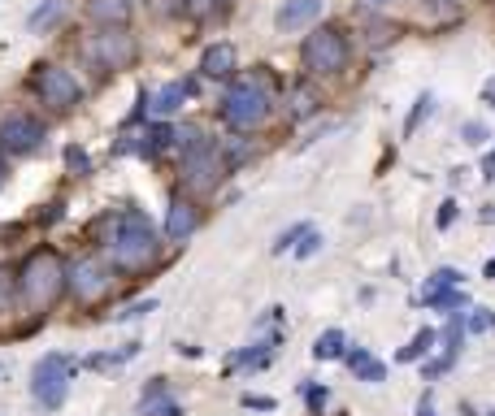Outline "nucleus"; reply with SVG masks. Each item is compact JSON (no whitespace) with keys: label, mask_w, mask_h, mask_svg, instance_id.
Instances as JSON below:
<instances>
[{"label":"nucleus","mask_w":495,"mask_h":416,"mask_svg":"<svg viewBox=\"0 0 495 416\" xmlns=\"http://www.w3.org/2000/svg\"><path fill=\"white\" fill-rule=\"evenodd\" d=\"M18 291H22V299H26V308H35V313L53 308L57 295L65 291V265H61L57 252L40 247V252H31V256L22 260Z\"/></svg>","instance_id":"f257e3e1"},{"label":"nucleus","mask_w":495,"mask_h":416,"mask_svg":"<svg viewBox=\"0 0 495 416\" xmlns=\"http://www.w3.org/2000/svg\"><path fill=\"white\" fill-rule=\"evenodd\" d=\"M161 252V238H157V226L144 218V213H122L118 221V235H114V265L126 269V274H139L148 269Z\"/></svg>","instance_id":"f03ea898"},{"label":"nucleus","mask_w":495,"mask_h":416,"mask_svg":"<svg viewBox=\"0 0 495 416\" xmlns=\"http://www.w3.org/2000/svg\"><path fill=\"white\" fill-rule=\"evenodd\" d=\"M270 104H274L270 82L261 79V74H252V79L231 82V92L222 100V118H226V126H235V131H257L261 121L270 118Z\"/></svg>","instance_id":"7ed1b4c3"},{"label":"nucleus","mask_w":495,"mask_h":416,"mask_svg":"<svg viewBox=\"0 0 495 416\" xmlns=\"http://www.w3.org/2000/svg\"><path fill=\"white\" fill-rule=\"evenodd\" d=\"M300 57H304V65L313 74H335V70H343V61H348V40H343L339 26H317L313 35L304 40Z\"/></svg>","instance_id":"20e7f679"},{"label":"nucleus","mask_w":495,"mask_h":416,"mask_svg":"<svg viewBox=\"0 0 495 416\" xmlns=\"http://www.w3.org/2000/svg\"><path fill=\"white\" fill-rule=\"evenodd\" d=\"M70 391V360L65 356H40L31 369V395L40 408H61Z\"/></svg>","instance_id":"39448f33"},{"label":"nucleus","mask_w":495,"mask_h":416,"mask_svg":"<svg viewBox=\"0 0 495 416\" xmlns=\"http://www.w3.org/2000/svg\"><path fill=\"white\" fill-rule=\"evenodd\" d=\"M222 174H226V157H222L213 143H200L196 152L183 157V187L196 191V196L213 191V187L222 182Z\"/></svg>","instance_id":"423d86ee"},{"label":"nucleus","mask_w":495,"mask_h":416,"mask_svg":"<svg viewBox=\"0 0 495 416\" xmlns=\"http://www.w3.org/2000/svg\"><path fill=\"white\" fill-rule=\"evenodd\" d=\"M31 87L40 92L44 104H53V109H74L83 96L79 79L70 74V70H61V65H40L35 70V79H31Z\"/></svg>","instance_id":"0eeeda50"},{"label":"nucleus","mask_w":495,"mask_h":416,"mask_svg":"<svg viewBox=\"0 0 495 416\" xmlns=\"http://www.w3.org/2000/svg\"><path fill=\"white\" fill-rule=\"evenodd\" d=\"M65 282H70V291H74L79 304H96V299H104L109 295V286H114V277H109V269H104V260H96V256L74 260L70 274H65Z\"/></svg>","instance_id":"6e6552de"},{"label":"nucleus","mask_w":495,"mask_h":416,"mask_svg":"<svg viewBox=\"0 0 495 416\" xmlns=\"http://www.w3.org/2000/svg\"><path fill=\"white\" fill-rule=\"evenodd\" d=\"M44 143V121L31 118V113H9L0 121V152L9 157H26Z\"/></svg>","instance_id":"1a4fd4ad"},{"label":"nucleus","mask_w":495,"mask_h":416,"mask_svg":"<svg viewBox=\"0 0 495 416\" xmlns=\"http://www.w3.org/2000/svg\"><path fill=\"white\" fill-rule=\"evenodd\" d=\"M96 61L109 70H126L135 61V40L126 35V26H104L96 35Z\"/></svg>","instance_id":"9d476101"},{"label":"nucleus","mask_w":495,"mask_h":416,"mask_svg":"<svg viewBox=\"0 0 495 416\" xmlns=\"http://www.w3.org/2000/svg\"><path fill=\"white\" fill-rule=\"evenodd\" d=\"M322 14H326V0H287L274 14V26L282 35H287V31H304V26H313Z\"/></svg>","instance_id":"9b49d317"},{"label":"nucleus","mask_w":495,"mask_h":416,"mask_svg":"<svg viewBox=\"0 0 495 416\" xmlns=\"http://www.w3.org/2000/svg\"><path fill=\"white\" fill-rule=\"evenodd\" d=\"M196 226H200L196 204H192V199H174V204H170V218H165V238H170V243H183Z\"/></svg>","instance_id":"f8f14e48"},{"label":"nucleus","mask_w":495,"mask_h":416,"mask_svg":"<svg viewBox=\"0 0 495 416\" xmlns=\"http://www.w3.org/2000/svg\"><path fill=\"white\" fill-rule=\"evenodd\" d=\"M200 70H204L209 79H226V74L235 70V44H213V48H204Z\"/></svg>","instance_id":"ddd939ff"},{"label":"nucleus","mask_w":495,"mask_h":416,"mask_svg":"<svg viewBox=\"0 0 495 416\" xmlns=\"http://www.w3.org/2000/svg\"><path fill=\"white\" fill-rule=\"evenodd\" d=\"M87 14H92L100 26H126V18H131V0H92Z\"/></svg>","instance_id":"4468645a"},{"label":"nucleus","mask_w":495,"mask_h":416,"mask_svg":"<svg viewBox=\"0 0 495 416\" xmlns=\"http://www.w3.org/2000/svg\"><path fill=\"white\" fill-rule=\"evenodd\" d=\"M187 96H192V87H187V82H165L157 96H153V113H157V118H170V113H179V109H183V100H187Z\"/></svg>","instance_id":"2eb2a0df"},{"label":"nucleus","mask_w":495,"mask_h":416,"mask_svg":"<svg viewBox=\"0 0 495 416\" xmlns=\"http://www.w3.org/2000/svg\"><path fill=\"white\" fill-rule=\"evenodd\" d=\"M348 369H352L361 382H382V377H387V364L374 360L365 347H352V352H348Z\"/></svg>","instance_id":"dca6fc26"},{"label":"nucleus","mask_w":495,"mask_h":416,"mask_svg":"<svg viewBox=\"0 0 495 416\" xmlns=\"http://www.w3.org/2000/svg\"><path fill=\"white\" fill-rule=\"evenodd\" d=\"M61 14H65V0H48V5H40L31 18H26V26L31 31H48V26H57Z\"/></svg>","instance_id":"f3484780"},{"label":"nucleus","mask_w":495,"mask_h":416,"mask_svg":"<svg viewBox=\"0 0 495 416\" xmlns=\"http://www.w3.org/2000/svg\"><path fill=\"white\" fill-rule=\"evenodd\" d=\"M435 330H417L413 334V343H409V347H404V352H400V364H413V360H421V356H431V347H435Z\"/></svg>","instance_id":"a211bd4d"},{"label":"nucleus","mask_w":495,"mask_h":416,"mask_svg":"<svg viewBox=\"0 0 495 416\" xmlns=\"http://www.w3.org/2000/svg\"><path fill=\"white\" fill-rule=\"evenodd\" d=\"M335 356H343V330H326V334H317L313 360H335Z\"/></svg>","instance_id":"6ab92c4d"},{"label":"nucleus","mask_w":495,"mask_h":416,"mask_svg":"<svg viewBox=\"0 0 495 416\" xmlns=\"http://www.w3.org/2000/svg\"><path fill=\"white\" fill-rule=\"evenodd\" d=\"M452 286H460V274L443 265V269H435V274H431V282H426V291H421V295H435V291H452Z\"/></svg>","instance_id":"aec40b11"},{"label":"nucleus","mask_w":495,"mask_h":416,"mask_svg":"<svg viewBox=\"0 0 495 416\" xmlns=\"http://www.w3.org/2000/svg\"><path fill=\"white\" fill-rule=\"evenodd\" d=\"M426 308H465V291L452 286V291H435V295H421Z\"/></svg>","instance_id":"412c9836"},{"label":"nucleus","mask_w":495,"mask_h":416,"mask_svg":"<svg viewBox=\"0 0 495 416\" xmlns=\"http://www.w3.org/2000/svg\"><path fill=\"white\" fill-rule=\"evenodd\" d=\"M431 113H435V96L426 92V96H417V109L409 113V121H404V135H413L417 126H421V118H431Z\"/></svg>","instance_id":"4be33fe9"},{"label":"nucleus","mask_w":495,"mask_h":416,"mask_svg":"<svg viewBox=\"0 0 495 416\" xmlns=\"http://www.w3.org/2000/svg\"><path fill=\"white\" fill-rule=\"evenodd\" d=\"M170 139H174V131H170V126H153V131L144 135V152H161Z\"/></svg>","instance_id":"5701e85b"},{"label":"nucleus","mask_w":495,"mask_h":416,"mask_svg":"<svg viewBox=\"0 0 495 416\" xmlns=\"http://www.w3.org/2000/svg\"><path fill=\"white\" fill-rule=\"evenodd\" d=\"M174 143L183 148V157H187V152H196L200 143H204V139H200V126H183V131H174Z\"/></svg>","instance_id":"b1692460"},{"label":"nucleus","mask_w":495,"mask_h":416,"mask_svg":"<svg viewBox=\"0 0 495 416\" xmlns=\"http://www.w3.org/2000/svg\"><path fill=\"white\" fill-rule=\"evenodd\" d=\"M491 325H495V313H491V308H474V317L465 321V330H470V334H487Z\"/></svg>","instance_id":"393cba45"},{"label":"nucleus","mask_w":495,"mask_h":416,"mask_svg":"<svg viewBox=\"0 0 495 416\" xmlns=\"http://www.w3.org/2000/svg\"><path fill=\"white\" fill-rule=\"evenodd\" d=\"M292 100H296V104H292V118H309V113H313V92H309V87H300Z\"/></svg>","instance_id":"a878e982"},{"label":"nucleus","mask_w":495,"mask_h":416,"mask_svg":"<svg viewBox=\"0 0 495 416\" xmlns=\"http://www.w3.org/2000/svg\"><path fill=\"white\" fill-rule=\"evenodd\" d=\"M317 252H322V235H317V230H309V235H304V243L296 247V256L309 260V256H317Z\"/></svg>","instance_id":"bb28decb"},{"label":"nucleus","mask_w":495,"mask_h":416,"mask_svg":"<svg viewBox=\"0 0 495 416\" xmlns=\"http://www.w3.org/2000/svg\"><path fill=\"white\" fill-rule=\"evenodd\" d=\"M460 135H465V143H487V126H482V121H465Z\"/></svg>","instance_id":"cd10ccee"},{"label":"nucleus","mask_w":495,"mask_h":416,"mask_svg":"<svg viewBox=\"0 0 495 416\" xmlns=\"http://www.w3.org/2000/svg\"><path fill=\"white\" fill-rule=\"evenodd\" d=\"M309 235V226H296V230H287V235L274 243V252H287V247H296V238H304Z\"/></svg>","instance_id":"c85d7f7f"},{"label":"nucleus","mask_w":495,"mask_h":416,"mask_svg":"<svg viewBox=\"0 0 495 416\" xmlns=\"http://www.w3.org/2000/svg\"><path fill=\"white\" fill-rule=\"evenodd\" d=\"M452 221H456V199H443L439 204V230H448Z\"/></svg>","instance_id":"c756f323"},{"label":"nucleus","mask_w":495,"mask_h":416,"mask_svg":"<svg viewBox=\"0 0 495 416\" xmlns=\"http://www.w3.org/2000/svg\"><path fill=\"white\" fill-rule=\"evenodd\" d=\"M14 299V282H9V269H0V308H9Z\"/></svg>","instance_id":"7c9ffc66"},{"label":"nucleus","mask_w":495,"mask_h":416,"mask_svg":"<svg viewBox=\"0 0 495 416\" xmlns=\"http://www.w3.org/2000/svg\"><path fill=\"white\" fill-rule=\"evenodd\" d=\"M243 408H257V412H270L274 399H261V395H243Z\"/></svg>","instance_id":"2f4dec72"},{"label":"nucleus","mask_w":495,"mask_h":416,"mask_svg":"<svg viewBox=\"0 0 495 416\" xmlns=\"http://www.w3.org/2000/svg\"><path fill=\"white\" fill-rule=\"evenodd\" d=\"M65 160H70V169H79V174H87V157H83L79 148H70V152H65Z\"/></svg>","instance_id":"473e14b6"},{"label":"nucleus","mask_w":495,"mask_h":416,"mask_svg":"<svg viewBox=\"0 0 495 416\" xmlns=\"http://www.w3.org/2000/svg\"><path fill=\"white\" fill-rule=\"evenodd\" d=\"M326 399H331L326 395V386H313V391H309V408H313V412L317 408H326Z\"/></svg>","instance_id":"72a5a7b5"},{"label":"nucleus","mask_w":495,"mask_h":416,"mask_svg":"<svg viewBox=\"0 0 495 416\" xmlns=\"http://www.w3.org/2000/svg\"><path fill=\"white\" fill-rule=\"evenodd\" d=\"M153 412H157V416H183V408H179V403H157ZM153 412H148V416H153Z\"/></svg>","instance_id":"f704fd0d"},{"label":"nucleus","mask_w":495,"mask_h":416,"mask_svg":"<svg viewBox=\"0 0 495 416\" xmlns=\"http://www.w3.org/2000/svg\"><path fill=\"white\" fill-rule=\"evenodd\" d=\"M153 308H157V304H153V299H148V304H135V308H126V313H122V317H144V313H153Z\"/></svg>","instance_id":"c9c22d12"},{"label":"nucleus","mask_w":495,"mask_h":416,"mask_svg":"<svg viewBox=\"0 0 495 416\" xmlns=\"http://www.w3.org/2000/svg\"><path fill=\"white\" fill-rule=\"evenodd\" d=\"M482 179H495V152L482 160Z\"/></svg>","instance_id":"e433bc0d"},{"label":"nucleus","mask_w":495,"mask_h":416,"mask_svg":"<svg viewBox=\"0 0 495 416\" xmlns=\"http://www.w3.org/2000/svg\"><path fill=\"white\" fill-rule=\"evenodd\" d=\"M417 416H435V408H431V395L421 399V408H417Z\"/></svg>","instance_id":"4c0bfd02"},{"label":"nucleus","mask_w":495,"mask_h":416,"mask_svg":"<svg viewBox=\"0 0 495 416\" xmlns=\"http://www.w3.org/2000/svg\"><path fill=\"white\" fill-rule=\"evenodd\" d=\"M482 96H487V100L495 104V82H487V92H482Z\"/></svg>","instance_id":"58836bf2"},{"label":"nucleus","mask_w":495,"mask_h":416,"mask_svg":"<svg viewBox=\"0 0 495 416\" xmlns=\"http://www.w3.org/2000/svg\"><path fill=\"white\" fill-rule=\"evenodd\" d=\"M0 187H5V152H0Z\"/></svg>","instance_id":"ea45409f"},{"label":"nucleus","mask_w":495,"mask_h":416,"mask_svg":"<svg viewBox=\"0 0 495 416\" xmlns=\"http://www.w3.org/2000/svg\"><path fill=\"white\" fill-rule=\"evenodd\" d=\"M482 274H487V277H495V260H491V265H487V269H482Z\"/></svg>","instance_id":"a19ab883"},{"label":"nucleus","mask_w":495,"mask_h":416,"mask_svg":"<svg viewBox=\"0 0 495 416\" xmlns=\"http://www.w3.org/2000/svg\"><path fill=\"white\" fill-rule=\"evenodd\" d=\"M0 377H5V364H0Z\"/></svg>","instance_id":"79ce46f5"},{"label":"nucleus","mask_w":495,"mask_h":416,"mask_svg":"<svg viewBox=\"0 0 495 416\" xmlns=\"http://www.w3.org/2000/svg\"><path fill=\"white\" fill-rule=\"evenodd\" d=\"M374 5H387V0H374Z\"/></svg>","instance_id":"37998d69"},{"label":"nucleus","mask_w":495,"mask_h":416,"mask_svg":"<svg viewBox=\"0 0 495 416\" xmlns=\"http://www.w3.org/2000/svg\"><path fill=\"white\" fill-rule=\"evenodd\" d=\"M491 416H495V412H491Z\"/></svg>","instance_id":"c03bdc74"}]
</instances>
